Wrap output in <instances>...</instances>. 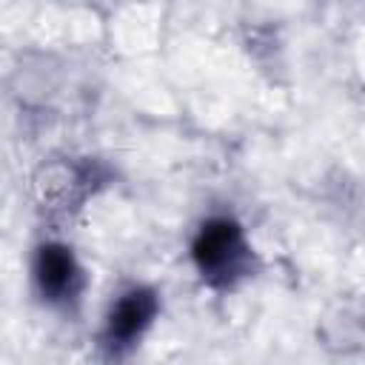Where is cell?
<instances>
[{
  "label": "cell",
  "mask_w": 365,
  "mask_h": 365,
  "mask_svg": "<svg viewBox=\"0 0 365 365\" xmlns=\"http://www.w3.org/2000/svg\"><path fill=\"white\" fill-rule=\"evenodd\" d=\"M191 262L211 288H231L251 274L254 248L234 217H208L191 240Z\"/></svg>",
  "instance_id": "cell-1"
},
{
  "label": "cell",
  "mask_w": 365,
  "mask_h": 365,
  "mask_svg": "<svg viewBox=\"0 0 365 365\" xmlns=\"http://www.w3.org/2000/svg\"><path fill=\"white\" fill-rule=\"evenodd\" d=\"M157 311H160L157 291H151L145 285L125 288L111 302V308L106 314V322H103V345L111 348L114 354L131 348L148 331V325L154 322Z\"/></svg>",
  "instance_id": "cell-3"
},
{
  "label": "cell",
  "mask_w": 365,
  "mask_h": 365,
  "mask_svg": "<svg viewBox=\"0 0 365 365\" xmlns=\"http://www.w3.org/2000/svg\"><path fill=\"white\" fill-rule=\"evenodd\" d=\"M31 279L37 297L54 308H66L80 299L83 291V268L74 251L63 242H40L31 259Z\"/></svg>",
  "instance_id": "cell-2"
}]
</instances>
